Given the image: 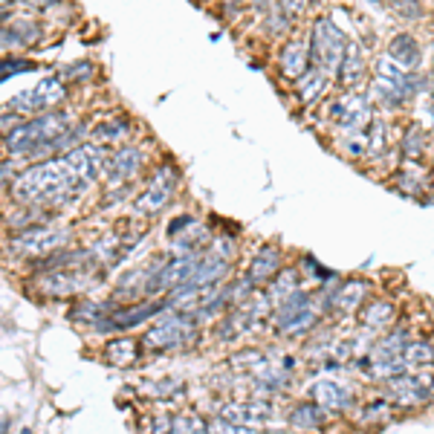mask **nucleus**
<instances>
[{"mask_svg":"<svg viewBox=\"0 0 434 434\" xmlns=\"http://www.w3.org/2000/svg\"><path fill=\"white\" fill-rule=\"evenodd\" d=\"M385 4L400 18H408V21H420L423 18V4H420V0H385Z\"/></svg>","mask_w":434,"mask_h":434,"instance_id":"nucleus-29","label":"nucleus"},{"mask_svg":"<svg viewBox=\"0 0 434 434\" xmlns=\"http://www.w3.org/2000/svg\"><path fill=\"white\" fill-rule=\"evenodd\" d=\"M29 70H35L32 61H21V59H4V61H0V76H4V81H6L9 76L29 73Z\"/></svg>","mask_w":434,"mask_h":434,"instance_id":"nucleus-32","label":"nucleus"},{"mask_svg":"<svg viewBox=\"0 0 434 434\" xmlns=\"http://www.w3.org/2000/svg\"><path fill=\"white\" fill-rule=\"evenodd\" d=\"M12 177V168H9V162H4V180H9Z\"/></svg>","mask_w":434,"mask_h":434,"instance_id":"nucleus-35","label":"nucleus"},{"mask_svg":"<svg viewBox=\"0 0 434 434\" xmlns=\"http://www.w3.org/2000/svg\"><path fill=\"white\" fill-rule=\"evenodd\" d=\"M67 241H70V229H29L12 241V249L24 255H41L64 246Z\"/></svg>","mask_w":434,"mask_h":434,"instance_id":"nucleus-8","label":"nucleus"},{"mask_svg":"<svg viewBox=\"0 0 434 434\" xmlns=\"http://www.w3.org/2000/svg\"><path fill=\"white\" fill-rule=\"evenodd\" d=\"M32 4H38V6H46V4H52V0H32Z\"/></svg>","mask_w":434,"mask_h":434,"instance_id":"nucleus-37","label":"nucleus"},{"mask_svg":"<svg viewBox=\"0 0 434 434\" xmlns=\"http://www.w3.org/2000/svg\"><path fill=\"white\" fill-rule=\"evenodd\" d=\"M316 324V310H313V298L310 293H293L287 301H281L278 313H276V328L281 333H307Z\"/></svg>","mask_w":434,"mask_h":434,"instance_id":"nucleus-5","label":"nucleus"},{"mask_svg":"<svg viewBox=\"0 0 434 434\" xmlns=\"http://www.w3.org/2000/svg\"><path fill=\"white\" fill-rule=\"evenodd\" d=\"M166 304L168 301H142V304L116 310V313H111V318L96 321V328L99 330H131V328H136V324H142L145 318L162 313V310H166Z\"/></svg>","mask_w":434,"mask_h":434,"instance_id":"nucleus-7","label":"nucleus"},{"mask_svg":"<svg viewBox=\"0 0 434 434\" xmlns=\"http://www.w3.org/2000/svg\"><path fill=\"white\" fill-rule=\"evenodd\" d=\"M128 133V122L125 119H116V122H101L96 131H93V136L99 139V142H116V139H122Z\"/></svg>","mask_w":434,"mask_h":434,"instance_id":"nucleus-28","label":"nucleus"},{"mask_svg":"<svg viewBox=\"0 0 434 434\" xmlns=\"http://www.w3.org/2000/svg\"><path fill=\"white\" fill-rule=\"evenodd\" d=\"M362 296H365V284H362V281H350V284H345L339 293H333V304H336L339 310H345V313H353V310H359Z\"/></svg>","mask_w":434,"mask_h":434,"instance_id":"nucleus-19","label":"nucleus"},{"mask_svg":"<svg viewBox=\"0 0 434 434\" xmlns=\"http://www.w3.org/2000/svg\"><path fill=\"white\" fill-rule=\"evenodd\" d=\"M293 287H296V273L284 269V273H278L273 281H269V298H273V301H287L293 296Z\"/></svg>","mask_w":434,"mask_h":434,"instance_id":"nucleus-24","label":"nucleus"},{"mask_svg":"<svg viewBox=\"0 0 434 434\" xmlns=\"http://www.w3.org/2000/svg\"><path fill=\"white\" fill-rule=\"evenodd\" d=\"M313 400H316L321 408L342 411V408H348V405H350L353 394H350L345 385H339V383H318V385L313 388Z\"/></svg>","mask_w":434,"mask_h":434,"instance_id":"nucleus-15","label":"nucleus"},{"mask_svg":"<svg viewBox=\"0 0 434 434\" xmlns=\"http://www.w3.org/2000/svg\"><path fill=\"white\" fill-rule=\"evenodd\" d=\"M67 73H73V76H90V73H93V67H90V64H81V67H70Z\"/></svg>","mask_w":434,"mask_h":434,"instance_id":"nucleus-34","label":"nucleus"},{"mask_svg":"<svg viewBox=\"0 0 434 434\" xmlns=\"http://www.w3.org/2000/svg\"><path fill=\"white\" fill-rule=\"evenodd\" d=\"M388 56H391L403 70H417V64H420V44L414 41V35L400 32V35H394L391 44H388Z\"/></svg>","mask_w":434,"mask_h":434,"instance_id":"nucleus-12","label":"nucleus"},{"mask_svg":"<svg viewBox=\"0 0 434 434\" xmlns=\"http://www.w3.org/2000/svg\"><path fill=\"white\" fill-rule=\"evenodd\" d=\"M431 119H434V107H431Z\"/></svg>","mask_w":434,"mask_h":434,"instance_id":"nucleus-38","label":"nucleus"},{"mask_svg":"<svg viewBox=\"0 0 434 434\" xmlns=\"http://www.w3.org/2000/svg\"><path fill=\"white\" fill-rule=\"evenodd\" d=\"M104 168H111L107 151L96 145L70 148L61 159H49L29 168L12 183V194L21 203H59L76 194L84 183L96 180Z\"/></svg>","mask_w":434,"mask_h":434,"instance_id":"nucleus-1","label":"nucleus"},{"mask_svg":"<svg viewBox=\"0 0 434 434\" xmlns=\"http://www.w3.org/2000/svg\"><path fill=\"white\" fill-rule=\"evenodd\" d=\"M174 188H177V171H174L171 166H162V168L153 174L148 191L136 200V208H139L142 214H156V211H162V208L171 203Z\"/></svg>","mask_w":434,"mask_h":434,"instance_id":"nucleus-6","label":"nucleus"},{"mask_svg":"<svg viewBox=\"0 0 434 434\" xmlns=\"http://www.w3.org/2000/svg\"><path fill=\"white\" fill-rule=\"evenodd\" d=\"M362 73H365V52H362V46H359L356 41H348L345 59H342V70H339V81H342L348 90H353V87L359 84Z\"/></svg>","mask_w":434,"mask_h":434,"instance_id":"nucleus-13","label":"nucleus"},{"mask_svg":"<svg viewBox=\"0 0 434 434\" xmlns=\"http://www.w3.org/2000/svg\"><path fill=\"white\" fill-rule=\"evenodd\" d=\"M171 431H208V423H206V420H200L197 414L171 417Z\"/></svg>","mask_w":434,"mask_h":434,"instance_id":"nucleus-31","label":"nucleus"},{"mask_svg":"<svg viewBox=\"0 0 434 434\" xmlns=\"http://www.w3.org/2000/svg\"><path fill=\"white\" fill-rule=\"evenodd\" d=\"M226 6H229V12H235V6H238V0H226Z\"/></svg>","mask_w":434,"mask_h":434,"instance_id":"nucleus-36","label":"nucleus"},{"mask_svg":"<svg viewBox=\"0 0 434 434\" xmlns=\"http://www.w3.org/2000/svg\"><path fill=\"white\" fill-rule=\"evenodd\" d=\"M194 333H197V324H194L191 313H171V316H162L148 330L145 345L153 350H168V348L186 345Z\"/></svg>","mask_w":434,"mask_h":434,"instance_id":"nucleus-4","label":"nucleus"},{"mask_svg":"<svg viewBox=\"0 0 434 434\" xmlns=\"http://www.w3.org/2000/svg\"><path fill=\"white\" fill-rule=\"evenodd\" d=\"M281 70L290 79H301L310 70V46H304L298 41H290L281 52Z\"/></svg>","mask_w":434,"mask_h":434,"instance_id":"nucleus-14","label":"nucleus"},{"mask_svg":"<svg viewBox=\"0 0 434 434\" xmlns=\"http://www.w3.org/2000/svg\"><path fill=\"white\" fill-rule=\"evenodd\" d=\"M35 90H38V96H41L44 107H56V104H61V101H64V81H61L59 76L44 79Z\"/></svg>","mask_w":434,"mask_h":434,"instance_id":"nucleus-22","label":"nucleus"},{"mask_svg":"<svg viewBox=\"0 0 434 434\" xmlns=\"http://www.w3.org/2000/svg\"><path fill=\"white\" fill-rule=\"evenodd\" d=\"M345 46L348 41L342 38V32L336 29L333 21L318 18L313 24V35H310V64L316 70H321L324 76H339L342 70V59H345Z\"/></svg>","mask_w":434,"mask_h":434,"instance_id":"nucleus-3","label":"nucleus"},{"mask_svg":"<svg viewBox=\"0 0 434 434\" xmlns=\"http://www.w3.org/2000/svg\"><path fill=\"white\" fill-rule=\"evenodd\" d=\"M405 368H408L405 356H394V359H379V362H370V373H373V376H385V379L405 373Z\"/></svg>","mask_w":434,"mask_h":434,"instance_id":"nucleus-27","label":"nucleus"},{"mask_svg":"<svg viewBox=\"0 0 434 434\" xmlns=\"http://www.w3.org/2000/svg\"><path fill=\"white\" fill-rule=\"evenodd\" d=\"M174 391H180L174 383H156V385H151V388H148V394H151V397H168V394H174Z\"/></svg>","mask_w":434,"mask_h":434,"instance_id":"nucleus-33","label":"nucleus"},{"mask_svg":"<svg viewBox=\"0 0 434 434\" xmlns=\"http://www.w3.org/2000/svg\"><path fill=\"white\" fill-rule=\"evenodd\" d=\"M44 101L38 96V90H24L12 99H6V111H21V113H29V111H41Z\"/></svg>","mask_w":434,"mask_h":434,"instance_id":"nucleus-25","label":"nucleus"},{"mask_svg":"<svg viewBox=\"0 0 434 434\" xmlns=\"http://www.w3.org/2000/svg\"><path fill=\"white\" fill-rule=\"evenodd\" d=\"M405 362H408V365H417V368L431 365V362H434V348H431L428 342H408V345H405Z\"/></svg>","mask_w":434,"mask_h":434,"instance_id":"nucleus-26","label":"nucleus"},{"mask_svg":"<svg viewBox=\"0 0 434 434\" xmlns=\"http://www.w3.org/2000/svg\"><path fill=\"white\" fill-rule=\"evenodd\" d=\"M321 423H324V414L316 405H298L290 414V425H296V428H318Z\"/></svg>","mask_w":434,"mask_h":434,"instance_id":"nucleus-23","label":"nucleus"},{"mask_svg":"<svg viewBox=\"0 0 434 434\" xmlns=\"http://www.w3.org/2000/svg\"><path fill=\"white\" fill-rule=\"evenodd\" d=\"M324 81H328V76H324L321 70H313V73H304V79L298 81V93H301V101L304 104H313L321 90H324Z\"/></svg>","mask_w":434,"mask_h":434,"instance_id":"nucleus-21","label":"nucleus"},{"mask_svg":"<svg viewBox=\"0 0 434 434\" xmlns=\"http://www.w3.org/2000/svg\"><path fill=\"white\" fill-rule=\"evenodd\" d=\"M278 269H281V252H278L276 246H263V249L255 255V261L249 263L246 278H249L252 284H266V281H273V278L278 276Z\"/></svg>","mask_w":434,"mask_h":434,"instance_id":"nucleus-11","label":"nucleus"},{"mask_svg":"<svg viewBox=\"0 0 434 434\" xmlns=\"http://www.w3.org/2000/svg\"><path fill=\"white\" fill-rule=\"evenodd\" d=\"M434 391L431 376H391V385H388V397H394L400 405H417L423 400H428V394Z\"/></svg>","mask_w":434,"mask_h":434,"instance_id":"nucleus-9","label":"nucleus"},{"mask_svg":"<svg viewBox=\"0 0 434 434\" xmlns=\"http://www.w3.org/2000/svg\"><path fill=\"white\" fill-rule=\"evenodd\" d=\"M333 119L350 131H365L370 125V107L362 96H345L333 104Z\"/></svg>","mask_w":434,"mask_h":434,"instance_id":"nucleus-10","label":"nucleus"},{"mask_svg":"<svg viewBox=\"0 0 434 434\" xmlns=\"http://www.w3.org/2000/svg\"><path fill=\"white\" fill-rule=\"evenodd\" d=\"M67 131V116L64 113H44L38 119H29L12 131H6V151L18 156H41L49 142H56Z\"/></svg>","mask_w":434,"mask_h":434,"instance_id":"nucleus-2","label":"nucleus"},{"mask_svg":"<svg viewBox=\"0 0 434 434\" xmlns=\"http://www.w3.org/2000/svg\"><path fill=\"white\" fill-rule=\"evenodd\" d=\"M136 353H139V348L133 339H113L104 348L107 362H113V365H131V362H136Z\"/></svg>","mask_w":434,"mask_h":434,"instance_id":"nucleus-18","label":"nucleus"},{"mask_svg":"<svg viewBox=\"0 0 434 434\" xmlns=\"http://www.w3.org/2000/svg\"><path fill=\"white\" fill-rule=\"evenodd\" d=\"M405 333H391V336H385L383 342H379L376 348H373V356H370V362H379V359H394V356H405Z\"/></svg>","mask_w":434,"mask_h":434,"instance_id":"nucleus-20","label":"nucleus"},{"mask_svg":"<svg viewBox=\"0 0 434 434\" xmlns=\"http://www.w3.org/2000/svg\"><path fill=\"white\" fill-rule=\"evenodd\" d=\"M423 148H425V133L420 128H411L405 131V139H403V151L411 156V159H420L423 156Z\"/></svg>","mask_w":434,"mask_h":434,"instance_id":"nucleus-30","label":"nucleus"},{"mask_svg":"<svg viewBox=\"0 0 434 434\" xmlns=\"http://www.w3.org/2000/svg\"><path fill=\"white\" fill-rule=\"evenodd\" d=\"M362 321L368 324L370 330H383L394 321V307L388 301H373L370 307L362 310Z\"/></svg>","mask_w":434,"mask_h":434,"instance_id":"nucleus-17","label":"nucleus"},{"mask_svg":"<svg viewBox=\"0 0 434 434\" xmlns=\"http://www.w3.org/2000/svg\"><path fill=\"white\" fill-rule=\"evenodd\" d=\"M142 166V153L136 148H128V151H119L113 159H111V168H107V174H111V183H125L131 180Z\"/></svg>","mask_w":434,"mask_h":434,"instance_id":"nucleus-16","label":"nucleus"}]
</instances>
